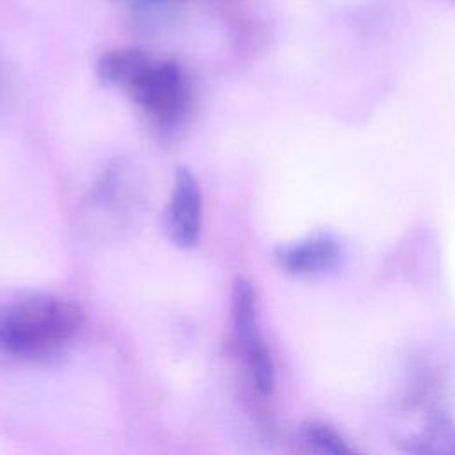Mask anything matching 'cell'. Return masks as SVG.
Returning <instances> with one entry per match:
<instances>
[{
	"label": "cell",
	"mask_w": 455,
	"mask_h": 455,
	"mask_svg": "<svg viewBox=\"0 0 455 455\" xmlns=\"http://www.w3.org/2000/svg\"><path fill=\"white\" fill-rule=\"evenodd\" d=\"M341 243L329 231H316L300 240L275 247L279 267L299 277H318L332 274L341 265Z\"/></svg>",
	"instance_id": "cell-5"
},
{
	"label": "cell",
	"mask_w": 455,
	"mask_h": 455,
	"mask_svg": "<svg viewBox=\"0 0 455 455\" xmlns=\"http://www.w3.org/2000/svg\"><path fill=\"white\" fill-rule=\"evenodd\" d=\"M203 226V199L197 180L187 165L174 169L171 197L164 210V231L180 249L197 245Z\"/></svg>",
	"instance_id": "cell-4"
},
{
	"label": "cell",
	"mask_w": 455,
	"mask_h": 455,
	"mask_svg": "<svg viewBox=\"0 0 455 455\" xmlns=\"http://www.w3.org/2000/svg\"><path fill=\"white\" fill-rule=\"evenodd\" d=\"M231 329L236 352L243 361L252 387L263 396L268 395L274 387V364L259 334L254 286L245 277H236L233 281Z\"/></svg>",
	"instance_id": "cell-2"
},
{
	"label": "cell",
	"mask_w": 455,
	"mask_h": 455,
	"mask_svg": "<svg viewBox=\"0 0 455 455\" xmlns=\"http://www.w3.org/2000/svg\"><path fill=\"white\" fill-rule=\"evenodd\" d=\"M116 2H123V4H128V5L137 7V9H148V7L162 4L164 0H116Z\"/></svg>",
	"instance_id": "cell-8"
},
{
	"label": "cell",
	"mask_w": 455,
	"mask_h": 455,
	"mask_svg": "<svg viewBox=\"0 0 455 455\" xmlns=\"http://www.w3.org/2000/svg\"><path fill=\"white\" fill-rule=\"evenodd\" d=\"M302 435L306 443L315 448L320 455H363L354 450L343 435L327 423L311 421L302 427Z\"/></svg>",
	"instance_id": "cell-7"
},
{
	"label": "cell",
	"mask_w": 455,
	"mask_h": 455,
	"mask_svg": "<svg viewBox=\"0 0 455 455\" xmlns=\"http://www.w3.org/2000/svg\"><path fill=\"white\" fill-rule=\"evenodd\" d=\"M124 92L153 117L171 119L185 101L183 73L171 59H151Z\"/></svg>",
	"instance_id": "cell-3"
},
{
	"label": "cell",
	"mask_w": 455,
	"mask_h": 455,
	"mask_svg": "<svg viewBox=\"0 0 455 455\" xmlns=\"http://www.w3.org/2000/svg\"><path fill=\"white\" fill-rule=\"evenodd\" d=\"M149 60L151 57L137 48L110 50L98 59L96 78L101 85L124 92Z\"/></svg>",
	"instance_id": "cell-6"
},
{
	"label": "cell",
	"mask_w": 455,
	"mask_h": 455,
	"mask_svg": "<svg viewBox=\"0 0 455 455\" xmlns=\"http://www.w3.org/2000/svg\"><path fill=\"white\" fill-rule=\"evenodd\" d=\"M84 311L69 299L48 293L0 295V350L39 355L69 341L82 327Z\"/></svg>",
	"instance_id": "cell-1"
}]
</instances>
